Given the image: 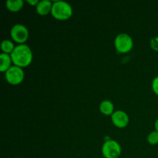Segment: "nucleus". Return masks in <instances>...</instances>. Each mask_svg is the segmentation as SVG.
<instances>
[{"mask_svg":"<svg viewBox=\"0 0 158 158\" xmlns=\"http://www.w3.org/2000/svg\"><path fill=\"white\" fill-rule=\"evenodd\" d=\"M10 56L12 63L21 68L29 66L33 58L32 49L26 44H19L15 46Z\"/></svg>","mask_w":158,"mask_h":158,"instance_id":"f257e3e1","label":"nucleus"},{"mask_svg":"<svg viewBox=\"0 0 158 158\" xmlns=\"http://www.w3.org/2000/svg\"><path fill=\"white\" fill-rule=\"evenodd\" d=\"M51 14L56 19L65 21L72 16L73 8L65 1H55L52 2Z\"/></svg>","mask_w":158,"mask_h":158,"instance_id":"f03ea898","label":"nucleus"},{"mask_svg":"<svg viewBox=\"0 0 158 158\" xmlns=\"http://www.w3.org/2000/svg\"><path fill=\"white\" fill-rule=\"evenodd\" d=\"M116 50L120 53H127L131 51L134 46V41L130 35L127 33H120L114 40Z\"/></svg>","mask_w":158,"mask_h":158,"instance_id":"7ed1b4c3","label":"nucleus"},{"mask_svg":"<svg viewBox=\"0 0 158 158\" xmlns=\"http://www.w3.org/2000/svg\"><path fill=\"white\" fill-rule=\"evenodd\" d=\"M101 151L105 158H118L121 154V147L118 142L110 139L103 143Z\"/></svg>","mask_w":158,"mask_h":158,"instance_id":"20e7f679","label":"nucleus"},{"mask_svg":"<svg viewBox=\"0 0 158 158\" xmlns=\"http://www.w3.org/2000/svg\"><path fill=\"white\" fill-rule=\"evenodd\" d=\"M6 80L9 84L19 85L25 78V73L23 68L17 66H12L5 74Z\"/></svg>","mask_w":158,"mask_h":158,"instance_id":"39448f33","label":"nucleus"},{"mask_svg":"<svg viewBox=\"0 0 158 158\" xmlns=\"http://www.w3.org/2000/svg\"><path fill=\"white\" fill-rule=\"evenodd\" d=\"M10 36L19 45L25 44L29 38V30L24 25L15 24L11 29Z\"/></svg>","mask_w":158,"mask_h":158,"instance_id":"423d86ee","label":"nucleus"},{"mask_svg":"<svg viewBox=\"0 0 158 158\" xmlns=\"http://www.w3.org/2000/svg\"><path fill=\"white\" fill-rule=\"evenodd\" d=\"M111 121L115 127L118 128H124L129 124L130 118L125 111L116 110L111 115Z\"/></svg>","mask_w":158,"mask_h":158,"instance_id":"0eeeda50","label":"nucleus"},{"mask_svg":"<svg viewBox=\"0 0 158 158\" xmlns=\"http://www.w3.org/2000/svg\"><path fill=\"white\" fill-rule=\"evenodd\" d=\"M52 2L49 0H42L39 2L38 5L35 6L37 14L40 15H46L52 11Z\"/></svg>","mask_w":158,"mask_h":158,"instance_id":"6e6552de","label":"nucleus"},{"mask_svg":"<svg viewBox=\"0 0 158 158\" xmlns=\"http://www.w3.org/2000/svg\"><path fill=\"white\" fill-rule=\"evenodd\" d=\"M12 60L10 55L3 52L0 54V71L2 73H6L12 66Z\"/></svg>","mask_w":158,"mask_h":158,"instance_id":"1a4fd4ad","label":"nucleus"},{"mask_svg":"<svg viewBox=\"0 0 158 158\" xmlns=\"http://www.w3.org/2000/svg\"><path fill=\"white\" fill-rule=\"evenodd\" d=\"M100 111L106 116H111L114 113V105L109 100H105L100 103Z\"/></svg>","mask_w":158,"mask_h":158,"instance_id":"9d476101","label":"nucleus"},{"mask_svg":"<svg viewBox=\"0 0 158 158\" xmlns=\"http://www.w3.org/2000/svg\"><path fill=\"white\" fill-rule=\"evenodd\" d=\"M24 5L23 0H8L6 2V6L10 12H17L21 10Z\"/></svg>","mask_w":158,"mask_h":158,"instance_id":"9b49d317","label":"nucleus"},{"mask_svg":"<svg viewBox=\"0 0 158 158\" xmlns=\"http://www.w3.org/2000/svg\"><path fill=\"white\" fill-rule=\"evenodd\" d=\"M15 48V46H14V43L9 40H4L1 43V49L3 53L11 55Z\"/></svg>","mask_w":158,"mask_h":158,"instance_id":"f8f14e48","label":"nucleus"},{"mask_svg":"<svg viewBox=\"0 0 158 158\" xmlns=\"http://www.w3.org/2000/svg\"><path fill=\"white\" fill-rule=\"evenodd\" d=\"M148 142L151 145L157 144L158 143V131H154L148 134Z\"/></svg>","mask_w":158,"mask_h":158,"instance_id":"ddd939ff","label":"nucleus"},{"mask_svg":"<svg viewBox=\"0 0 158 158\" xmlns=\"http://www.w3.org/2000/svg\"><path fill=\"white\" fill-rule=\"evenodd\" d=\"M151 47L153 50L158 52V36L153 37L151 40Z\"/></svg>","mask_w":158,"mask_h":158,"instance_id":"4468645a","label":"nucleus"},{"mask_svg":"<svg viewBox=\"0 0 158 158\" xmlns=\"http://www.w3.org/2000/svg\"><path fill=\"white\" fill-rule=\"evenodd\" d=\"M151 86H152V89L154 92V94L158 96V76L156 77L155 78H154Z\"/></svg>","mask_w":158,"mask_h":158,"instance_id":"2eb2a0df","label":"nucleus"},{"mask_svg":"<svg viewBox=\"0 0 158 158\" xmlns=\"http://www.w3.org/2000/svg\"><path fill=\"white\" fill-rule=\"evenodd\" d=\"M39 0H26V2L28 4L31 5V6H36L39 3Z\"/></svg>","mask_w":158,"mask_h":158,"instance_id":"dca6fc26","label":"nucleus"},{"mask_svg":"<svg viewBox=\"0 0 158 158\" xmlns=\"http://www.w3.org/2000/svg\"><path fill=\"white\" fill-rule=\"evenodd\" d=\"M154 128H155V131H158V118L156 120L155 123H154Z\"/></svg>","mask_w":158,"mask_h":158,"instance_id":"f3484780","label":"nucleus"}]
</instances>
